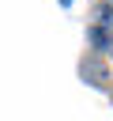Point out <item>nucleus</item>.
<instances>
[{"label":"nucleus","mask_w":113,"mask_h":121,"mask_svg":"<svg viewBox=\"0 0 113 121\" xmlns=\"http://www.w3.org/2000/svg\"><path fill=\"white\" fill-rule=\"evenodd\" d=\"M83 76H87L94 87H109V79H113V64H109L102 53H87V57H83Z\"/></svg>","instance_id":"obj_1"},{"label":"nucleus","mask_w":113,"mask_h":121,"mask_svg":"<svg viewBox=\"0 0 113 121\" xmlns=\"http://www.w3.org/2000/svg\"><path fill=\"white\" fill-rule=\"evenodd\" d=\"M94 15H98L102 26H113V0H102V4L94 8Z\"/></svg>","instance_id":"obj_2"}]
</instances>
